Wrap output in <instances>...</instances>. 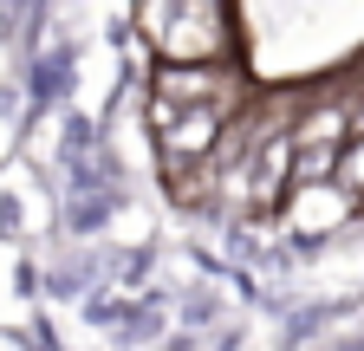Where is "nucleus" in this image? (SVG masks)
<instances>
[{"label":"nucleus","mask_w":364,"mask_h":351,"mask_svg":"<svg viewBox=\"0 0 364 351\" xmlns=\"http://www.w3.org/2000/svg\"><path fill=\"white\" fill-rule=\"evenodd\" d=\"M221 130H228V124H221L215 111H176V124L163 130L156 144H163V156H169V163H202V156H215Z\"/></svg>","instance_id":"f257e3e1"},{"label":"nucleus","mask_w":364,"mask_h":351,"mask_svg":"<svg viewBox=\"0 0 364 351\" xmlns=\"http://www.w3.org/2000/svg\"><path fill=\"white\" fill-rule=\"evenodd\" d=\"M293 202H287V222L299 228V234H318V228H332V222H345L351 215V202L332 189V183H312V189H287Z\"/></svg>","instance_id":"f03ea898"}]
</instances>
